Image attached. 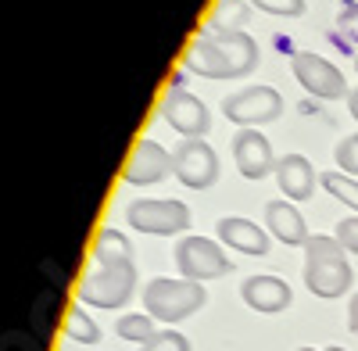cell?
<instances>
[{"label":"cell","instance_id":"cb8c5ba5","mask_svg":"<svg viewBox=\"0 0 358 351\" xmlns=\"http://www.w3.org/2000/svg\"><path fill=\"white\" fill-rule=\"evenodd\" d=\"M337 29H341V33H344L351 43H358V0H341Z\"/></svg>","mask_w":358,"mask_h":351},{"label":"cell","instance_id":"4fadbf2b","mask_svg":"<svg viewBox=\"0 0 358 351\" xmlns=\"http://www.w3.org/2000/svg\"><path fill=\"white\" fill-rule=\"evenodd\" d=\"M241 298L248 301V308H255L262 315H276V312L290 308V301H294L290 283L280 276H248L241 283Z\"/></svg>","mask_w":358,"mask_h":351},{"label":"cell","instance_id":"d6986e66","mask_svg":"<svg viewBox=\"0 0 358 351\" xmlns=\"http://www.w3.org/2000/svg\"><path fill=\"white\" fill-rule=\"evenodd\" d=\"M319 183H322L326 194H334V197L344 204V208H355V212H358V180H351L348 172H341V169L322 172V176H319Z\"/></svg>","mask_w":358,"mask_h":351},{"label":"cell","instance_id":"83f0119b","mask_svg":"<svg viewBox=\"0 0 358 351\" xmlns=\"http://www.w3.org/2000/svg\"><path fill=\"white\" fill-rule=\"evenodd\" d=\"M297 351H344V348H297Z\"/></svg>","mask_w":358,"mask_h":351},{"label":"cell","instance_id":"7402d4cb","mask_svg":"<svg viewBox=\"0 0 358 351\" xmlns=\"http://www.w3.org/2000/svg\"><path fill=\"white\" fill-rule=\"evenodd\" d=\"M143 351H190V341L179 330H158L147 344H140Z\"/></svg>","mask_w":358,"mask_h":351},{"label":"cell","instance_id":"3957f363","mask_svg":"<svg viewBox=\"0 0 358 351\" xmlns=\"http://www.w3.org/2000/svg\"><path fill=\"white\" fill-rule=\"evenodd\" d=\"M351 262L348 251L337 244V237H322V233H312L305 244V287L315 298H344L351 290Z\"/></svg>","mask_w":358,"mask_h":351},{"label":"cell","instance_id":"7a4b0ae2","mask_svg":"<svg viewBox=\"0 0 358 351\" xmlns=\"http://www.w3.org/2000/svg\"><path fill=\"white\" fill-rule=\"evenodd\" d=\"M183 65L201 79H241L258 65V43L244 29H236V33L204 29L187 43Z\"/></svg>","mask_w":358,"mask_h":351},{"label":"cell","instance_id":"ba28073f","mask_svg":"<svg viewBox=\"0 0 358 351\" xmlns=\"http://www.w3.org/2000/svg\"><path fill=\"white\" fill-rule=\"evenodd\" d=\"M176 269L183 280H194V283H204V280H219L226 276L233 266L226 251L208 241V237H183L176 244Z\"/></svg>","mask_w":358,"mask_h":351},{"label":"cell","instance_id":"44dd1931","mask_svg":"<svg viewBox=\"0 0 358 351\" xmlns=\"http://www.w3.org/2000/svg\"><path fill=\"white\" fill-rule=\"evenodd\" d=\"M251 8L265 11V15H276V18H297L305 15V0H248Z\"/></svg>","mask_w":358,"mask_h":351},{"label":"cell","instance_id":"7c38bea8","mask_svg":"<svg viewBox=\"0 0 358 351\" xmlns=\"http://www.w3.org/2000/svg\"><path fill=\"white\" fill-rule=\"evenodd\" d=\"M233 162L241 169L244 180H265L268 172H276V155H273V143H268L265 133L258 129H241L233 136Z\"/></svg>","mask_w":358,"mask_h":351},{"label":"cell","instance_id":"9a60e30c","mask_svg":"<svg viewBox=\"0 0 358 351\" xmlns=\"http://www.w3.org/2000/svg\"><path fill=\"white\" fill-rule=\"evenodd\" d=\"M315 169L305 155H283L276 162V183L287 201H308L315 194Z\"/></svg>","mask_w":358,"mask_h":351},{"label":"cell","instance_id":"6da1fadb","mask_svg":"<svg viewBox=\"0 0 358 351\" xmlns=\"http://www.w3.org/2000/svg\"><path fill=\"white\" fill-rule=\"evenodd\" d=\"M94 266L79 280V301L94 308H122L136 294L133 244L115 226H104L94 241Z\"/></svg>","mask_w":358,"mask_h":351},{"label":"cell","instance_id":"4316f807","mask_svg":"<svg viewBox=\"0 0 358 351\" xmlns=\"http://www.w3.org/2000/svg\"><path fill=\"white\" fill-rule=\"evenodd\" d=\"M348 108H351V115H355V122H358V90H351V94H348Z\"/></svg>","mask_w":358,"mask_h":351},{"label":"cell","instance_id":"ffe728a7","mask_svg":"<svg viewBox=\"0 0 358 351\" xmlns=\"http://www.w3.org/2000/svg\"><path fill=\"white\" fill-rule=\"evenodd\" d=\"M115 334L122 337V341H133V344H147L158 330H155V319L147 315V312H129V315H122L115 323Z\"/></svg>","mask_w":358,"mask_h":351},{"label":"cell","instance_id":"603a6c76","mask_svg":"<svg viewBox=\"0 0 358 351\" xmlns=\"http://www.w3.org/2000/svg\"><path fill=\"white\" fill-rule=\"evenodd\" d=\"M334 158H337V169H341V172L358 176V133H351V136H344V140L337 143Z\"/></svg>","mask_w":358,"mask_h":351},{"label":"cell","instance_id":"8992f818","mask_svg":"<svg viewBox=\"0 0 358 351\" xmlns=\"http://www.w3.org/2000/svg\"><path fill=\"white\" fill-rule=\"evenodd\" d=\"M222 115L241 129H258L283 115V97L273 86H244V90H236L222 101Z\"/></svg>","mask_w":358,"mask_h":351},{"label":"cell","instance_id":"5bb4252c","mask_svg":"<svg viewBox=\"0 0 358 351\" xmlns=\"http://www.w3.org/2000/svg\"><path fill=\"white\" fill-rule=\"evenodd\" d=\"M265 229H268V237H276L287 248H305L312 237L305 226V215L290 201H268L265 204Z\"/></svg>","mask_w":358,"mask_h":351},{"label":"cell","instance_id":"484cf974","mask_svg":"<svg viewBox=\"0 0 358 351\" xmlns=\"http://www.w3.org/2000/svg\"><path fill=\"white\" fill-rule=\"evenodd\" d=\"M348 330L351 334H358V294L351 298V305H348Z\"/></svg>","mask_w":358,"mask_h":351},{"label":"cell","instance_id":"8fae6325","mask_svg":"<svg viewBox=\"0 0 358 351\" xmlns=\"http://www.w3.org/2000/svg\"><path fill=\"white\" fill-rule=\"evenodd\" d=\"M169 172H172V155L162 148L158 140L140 136L133 143L126 165H122V180L129 187H151V183H162Z\"/></svg>","mask_w":358,"mask_h":351},{"label":"cell","instance_id":"30bf717a","mask_svg":"<svg viewBox=\"0 0 358 351\" xmlns=\"http://www.w3.org/2000/svg\"><path fill=\"white\" fill-rule=\"evenodd\" d=\"M162 119L183 136V140H194V136H204L208 129H212V115H208V108L201 104V97H194L190 90H169L158 104Z\"/></svg>","mask_w":358,"mask_h":351},{"label":"cell","instance_id":"d4e9b609","mask_svg":"<svg viewBox=\"0 0 358 351\" xmlns=\"http://www.w3.org/2000/svg\"><path fill=\"white\" fill-rule=\"evenodd\" d=\"M334 237H337V244H341L348 255H358V215H348V219H341Z\"/></svg>","mask_w":358,"mask_h":351},{"label":"cell","instance_id":"e0dca14e","mask_svg":"<svg viewBox=\"0 0 358 351\" xmlns=\"http://www.w3.org/2000/svg\"><path fill=\"white\" fill-rule=\"evenodd\" d=\"M244 22H248L244 0H215L212 15H208V29H222V33H236Z\"/></svg>","mask_w":358,"mask_h":351},{"label":"cell","instance_id":"ac0fdd59","mask_svg":"<svg viewBox=\"0 0 358 351\" xmlns=\"http://www.w3.org/2000/svg\"><path fill=\"white\" fill-rule=\"evenodd\" d=\"M62 327H65V334H69L72 341H79V344H97V341H101V327L86 315L83 305H69V308H65V323H62Z\"/></svg>","mask_w":358,"mask_h":351},{"label":"cell","instance_id":"2e32d148","mask_svg":"<svg viewBox=\"0 0 358 351\" xmlns=\"http://www.w3.org/2000/svg\"><path fill=\"white\" fill-rule=\"evenodd\" d=\"M219 241L226 244V248H233V251H241V255H265L268 251V233L258 226V222H251V219H241V215H226V219H219Z\"/></svg>","mask_w":358,"mask_h":351},{"label":"cell","instance_id":"5b68a950","mask_svg":"<svg viewBox=\"0 0 358 351\" xmlns=\"http://www.w3.org/2000/svg\"><path fill=\"white\" fill-rule=\"evenodd\" d=\"M126 219L136 233H147V237H172L190 226V208L176 197H140L126 208Z\"/></svg>","mask_w":358,"mask_h":351},{"label":"cell","instance_id":"9c48e42d","mask_svg":"<svg viewBox=\"0 0 358 351\" xmlns=\"http://www.w3.org/2000/svg\"><path fill=\"white\" fill-rule=\"evenodd\" d=\"M172 176L183 187H190V190H208V187L219 180V158L204 143V136L183 140L172 151Z\"/></svg>","mask_w":358,"mask_h":351},{"label":"cell","instance_id":"52a82bcc","mask_svg":"<svg viewBox=\"0 0 358 351\" xmlns=\"http://www.w3.org/2000/svg\"><path fill=\"white\" fill-rule=\"evenodd\" d=\"M290 69H294V79L305 86L312 97H322V101H341L348 97V83H344V72L326 62L322 54L315 50H294L290 54Z\"/></svg>","mask_w":358,"mask_h":351},{"label":"cell","instance_id":"277c9868","mask_svg":"<svg viewBox=\"0 0 358 351\" xmlns=\"http://www.w3.org/2000/svg\"><path fill=\"white\" fill-rule=\"evenodd\" d=\"M208 301L204 287L194 280H172V276H158L151 283H143V312L155 323H183L194 312H201Z\"/></svg>","mask_w":358,"mask_h":351}]
</instances>
